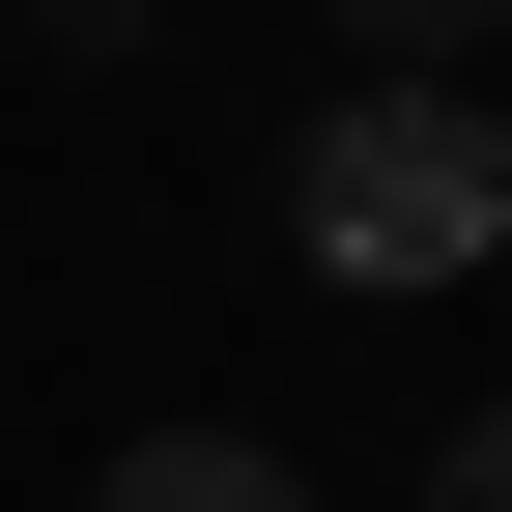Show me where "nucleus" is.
I'll return each mask as SVG.
<instances>
[{"label": "nucleus", "instance_id": "nucleus-1", "mask_svg": "<svg viewBox=\"0 0 512 512\" xmlns=\"http://www.w3.org/2000/svg\"><path fill=\"white\" fill-rule=\"evenodd\" d=\"M285 228L342 256V285H456V256L512 228V143H484L456 86H342V114H313V171H285Z\"/></svg>", "mask_w": 512, "mask_h": 512}, {"label": "nucleus", "instance_id": "nucleus-2", "mask_svg": "<svg viewBox=\"0 0 512 512\" xmlns=\"http://www.w3.org/2000/svg\"><path fill=\"white\" fill-rule=\"evenodd\" d=\"M114 512H313V484L256 456V427H143V456H114Z\"/></svg>", "mask_w": 512, "mask_h": 512}, {"label": "nucleus", "instance_id": "nucleus-3", "mask_svg": "<svg viewBox=\"0 0 512 512\" xmlns=\"http://www.w3.org/2000/svg\"><path fill=\"white\" fill-rule=\"evenodd\" d=\"M342 29H370V57H399V86H456V57L512 29V0H342Z\"/></svg>", "mask_w": 512, "mask_h": 512}, {"label": "nucleus", "instance_id": "nucleus-4", "mask_svg": "<svg viewBox=\"0 0 512 512\" xmlns=\"http://www.w3.org/2000/svg\"><path fill=\"white\" fill-rule=\"evenodd\" d=\"M427 512H512V399H484V427H456V456H427Z\"/></svg>", "mask_w": 512, "mask_h": 512}, {"label": "nucleus", "instance_id": "nucleus-5", "mask_svg": "<svg viewBox=\"0 0 512 512\" xmlns=\"http://www.w3.org/2000/svg\"><path fill=\"white\" fill-rule=\"evenodd\" d=\"M57 57H143V0H57Z\"/></svg>", "mask_w": 512, "mask_h": 512}]
</instances>
